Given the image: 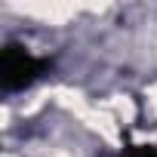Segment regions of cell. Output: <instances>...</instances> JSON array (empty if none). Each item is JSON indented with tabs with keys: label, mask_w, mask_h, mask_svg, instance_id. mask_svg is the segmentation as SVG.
Wrapping results in <instances>:
<instances>
[{
	"label": "cell",
	"mask_w": 157,
	"mask_h": 157,
	"mask_svg": "<svg viewBox=\"0 0 157 157\" xmlns=\"http://www.w3.org/2000/svg\"><path fill=\"white\" fill-rule=\"evenodd\" d=\"M120 157H157V145H126Z\"/></svg>",
	"instance_id": "obj_2"
},
{
	"label": "cell",
	"mask_w": 157,
	"mask_h": 157,
	"mask_svg": "<svg viewBox=\"0 0 157 157\" xmlns=\"http://www.w3.org/2000/svg\"><path fill=\"white\" fill-rule=\"evenodd\" d=\"M46 71H49V59L34 56L31 49H25L19 43H6L3 52H0V83H3L6 93L37 83Z\"/></svg>",
	"instance_id": "obj_1"
}]
</instances>
